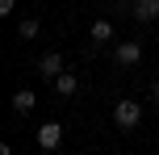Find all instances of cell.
Instances as JSON below:
<instances>
[{
  "label": "cell",
  "instance_id": "cell-9",
  "mask_svg": "<svg viewBox=\"0 0 159 155\" xmlns=\"http://www.w3.org/2000/svg\"><path fill=\"white\" fill-rule=\"evenodd\" d=\"M38 30H42L38 17H25V21L17 25V38H21V42H34V38H38Z\"/></svg>",
  "mask_w": 159,
  "mask_h": 155
},
{
  "label": "cell",
  "instance_id": "cell-11",
  "mask_svg": "<svg viewBox=\"0 0 159 155\" xmlns=\"http://www.w3.org/2000/svg\"><path fill=\"white\" fill-rule=\"evenodd\" d=\"M151 97H155V105H159V80H155V84H151Z\"/></svg>",
  "mask_w": 159,
  "mask_h": 155
},
{
  "label": "cell",
  "instance_id": "cell-4",
  "mask_svg": "<svg viewBox=\"0 0 159 155\" xmlns=\"http://www.w3.org/2000/svg\"><path fill=\"white\" fill-rule=\"evenodd\" d=\"M113 59H117L121 67H134L138 59H143V46H138V42H121V46H113Z\"/></svg>",
  "mask_w": 159,
  "mask_h": 155
},
{
  "label": "cell",
  "instance_id": "cell-1",
  "mask_svg": "<svg viewBox=\"0 0 159 155\" xmlns=\"http://www.w3.org/2000/svg\"><path fill=\"white\" fill-rule=\"evenodd\" d=\"M138 122H143L138 101H117V105H113V126H117V130H134Z\"/></svg>",
  "mask_w": 159,
  "mask_h": 155
},
{
  "label": "cell",
  "instance_id": "cell-8",
  "mask_svg": "<svg viewBox=\"0 0 159 155\" xmlns=\"http://www.w3.org/2000/svg\"><path fill=\"white\" fill-rule=\"evenodd\" d=\"M92 42H113V21L96 17V21H92Z\"/></svg>",
  "mask_w": 159,
  "mask_h": 155
},
{
  "label": "cell",
  "instance_id": "cell-5",
  "mask_svg": "<svg viewBox=\"0 0 159 155\" xmlns=\"http://www.w3.org/2000/svg\"><path fill=\"white\" fill-rule=\"evenodd\" d=\"M134 21H159V0H134Z\"/></svg>",
  "mask_w": 159,
  "mask_h": 155
},
{
  "label": "cell",
  "instance_id": "cell-3",
  "mask_svg": "<svg viewBox=\"0 0 159 155\" xmlns=\"http://www.w3.org/2000/svg\"><path fill=\"white\" fill-rule=\"evenodd\" d=\"M38 71L46 75V80H55V75L63 71V50H46V55L38 59Z\"/></svg>",
  "mask_w": 159,
  "mask_h": 155
},
{
  "label": "cell",
  "instance_id": "cell-10",
  "mask_svg": "<svg viewBox=\"0 0 159 155\" xmlns=\"http://www.w3.org/2000/svg\"><path fill=\"white\" fill-rule=\"evenodd\" d=\"M13 8H17V0H0V17H13Z\"/></svg>",
  "mask_w": 159,
  "mask_h": 155
},
{
  "label": "cell",
  "instance_id": "cell-2",
  "mask_svg": "<svg viewBox=\"0 0 159 155\" xmlns=\"http://www.w3.org/2000/svg\"><path fill=\"white\" fill-rule=\"evenodd\" d=\"M59 143H63V126H59V122H42V126H38V147L55 151Z\"/></svg>",
  "mask_w": 159,
  "mask_h": 155
},
{
  "label": "cell",
  "instance_id": "cell-7",
  "mask_svg": "<svg viewBox=\"0 0 159 155\" xmlns=\"http://www.w3.org/2000/svg\"><path fill=\"white\" fill-rule=\"evenodd\" d=\"M50 84H55V92H59V97H71V92L80 88V80H75L71 71H59L55 80H50Z\"/></svg>",
  "mask_w": 159,
  "mask_h": 155
},
{
  "label": "cell",
  "instance_id": "cell-6",
  "mask_svg": "<svg viewBox=\"0 0 159 155\" xmlns=\"http://www.w3.org/2000/svg\"><path fill=\"white\" fill-rule=\"evenodd\" d=\"M34 105H38V97H34L30 88H17L13 92V113H30Z\"/></svg>",
  "mask_w": 159,
  "mask_h": 155
}]
</instances>
